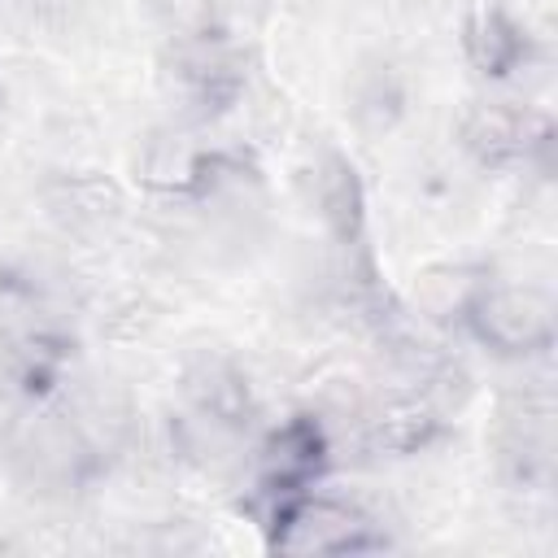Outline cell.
<instances>
[{
    "label": "cell",
    "mask_w": 558,
    "mask_h": 558,
    "mask_svg": "<svg viewBox=\"0 0 558 558\" xmlns=\"http://www.w3.org/2000/svg\"><path fill=\"white\" fill-rule=\"evenodd\" d=\"M466 57L484 70V74H510L523 61V35L510 17L501 13H480L466 26Z\"/></svg>",
    "instance_id": "cell-6"
},
{
    "label": "cell",
    "mask_w": 558,
    "mask_h": 558,
    "mask_svg": "<svg viewBox=\"0 0 558 558\" xmlns=\"http://www.w3.org/2000/svg\"><path fill=\"white\" fill-rule=\"evenodd\" d=\"M318 209H323L327 227L340 240H353L357 235V227H362V187H357V174H353L349 161L331 157L318 170Z\"/></svg>",
    "instance_id": "cell-7"
},
{
    "label": "cell",
    "mask_w": 558,
    "mask_h": 558,
    "mask_svg": "<svg viewBox=\"0 0 558 558\" xmlns=\"http://www.w3.org/2000/svg\"><path fill=\"white\" fill-rule=\"evenodd\" d=\"M170 52H174V78L187 92L192 105L209 109H227L240 87H244V61L235 52V44L214 26H196L183 35H170Z\"/></svg>",
    "instance_id": "cell-3"
},
{
    "label": "cell",
    "mask_w": 558,
    "mask_h": 558,
    "mask_svg": "<svg viewBox=\"0 0 558 558\" xmlns=\"http://www.w3.org/2000/svg\"><path fill=\"white\" fill-rule=\"evenodd\" d=\"M270 545L283 554H362L375 549L379 536L357 506L305 488L296 497L275 501Z\"/></svg>",
    "instance_id": "cell-2"
},
{
    "label": "cell",
    "mask_w": 558,
    "mask_h": 558,
    "mask_svg": "<svg viewBox=\"0 0 558 558\" xmlns=\"http://www.w3.org/2000/svg\"><path fill=\"white\" fill-rule=\"evenodd\" d=\"M462 323L493 353L527 357L545 353L554 340V301L532 283H475Z\"/></svg>",
    "instance_id": "cell-1"
},
{
    "label": "cell",
    "mask_w": 558,
    "mask_h": 558,
    "mask_svg": "<svg viewBox=\"0 0 558 558\" xmlns=\"http://www.w3.org/2000/svg\"><path fill=\"white\" fill-rule=\"evenodd\" d=\"M462 135H466V148L471 153H480L484 161L501 166V161H514V157L527 153V144H532V118L523 109H510V105L488 100V105H480L466 118Z\"/></svg>",
    "instance_id": "cell-5"
},
{
    "label": "cell",
    "mask_w": 558,
    "mask_h": 558,
    "mask_svg": "<svg viewBox=\"0 0 558 558\" xmlns=\"http://www.w3.org/2000/svg\"><path fill=\"white\" fill-rule=\"evenodd\" d=\"M327 462V440L323 427L314 418H292L288 427H279L266 449H262V488L283 501L305 493V484L318 475V466Z\"/></svg>",
    "instance_id": "cell-4"
}]
</instances>
